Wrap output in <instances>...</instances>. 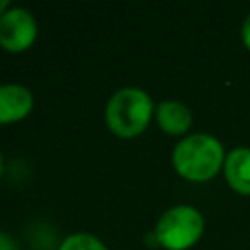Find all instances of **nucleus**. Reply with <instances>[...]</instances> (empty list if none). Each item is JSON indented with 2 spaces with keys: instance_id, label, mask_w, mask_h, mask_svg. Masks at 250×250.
<instances>
[{
  "instance_id": "nucleus-10",
  "label": "nucleus",
  "mask_w": 250,
  "mask_h": 250,
  "mask_svg": "<svg viewBox=\"0 0 250 250\" xmlns=\"http://www.w3.org/2000/svg\"><path fill=\"white\" fill-rule=\"evenodd\" d=\"M0 250H16V242L8 232H0Z\"/></svg>"
},
{
  "instance_id": "nucleus-1",
  "label": "nucleus",
  "mask_w": 250,
  "mask_h": 250,
  "mask_svg": "<svg viewBox=\"0 0 250 250\" xmlns=\"http://www.w3.org/2000/svg\"><path fill=\"white\" fill-rule=\"evenodd\" d=\"M227 152L221 141L209 133H193L178 141L172 150V166L188 182H209L223 172Z\"/></svg>"
},
{
  "instance_id": "nucleus-5",
  "label": "nucleus",
  "mask_w": 250,
  "mask_h": 250,
  "mask_svg": "<svg viewBox=\"0 0 250 250\" xmlns=\"http://www.w3.org/2000/svg\"><path fill=\"white\" fill-rule=\"evenodd\" d=\"M33 109V94L21 84H0V125L21 121Z\"/></svg>"
},
{
  "instance_id": "nucleus-7",
  "label": "nucleus",
  "mask_w": 250,
  "mask_h": 250,
  "mask_svg": "<svg viewBox=\"0 0 250 250\" xmlns=\"http://www.w3.org/2000/svg\"><path fill=\"white\" fill-rule=\"evenodd\" d=\"M154 115H156L158 127L168 135L188 133V129L191 127V121H193L189 107L182 102H176V100L160 102L154 109Z\"/></svg>"
},
{
  "instance_id": "nucleus-8",
  "label": "nucleus",
  "mask_w": 250,
  "mask_h": 250,
  "mask_svg": "<svg viewBox=\"0 0 250 250\" xmlns=\"http://www.w3.org/2000/svg\"><path fill=\"white\" fill-rule=\"evenodd\" d=\"M59 250H107V246L88 232H74L62 240Z\"/></svg>"
},
{
  "instance_id": "nucleus-2",
  "label": "nucleus",
  "mask_w": 250,
  "mask_h": 250,
  "mask_svg": "<svg viewBox=\"0 0 250 250\" xmlns=\"http://www.w3.org/2000/svg\"><path fill=\"white\" fill-rule=\"evenodd\" d=\"M152 98L141 88H121L117 90L105 105V125L109 131L121 139H133L141 135L152 115H154Z\"/></svg>"
},
{
  "instance_id": "nucleus-9",
  "label": "nucleus",
  "mask_w": 250,
  "mask_h": 250,
  "mask_svg": "<svg viewBox=\"0 0 250 250\" xmlns=\"http://www.w3.org/2000/svg\"><path fill=\"white\" fill-rule=\"evenodd\" d=\"M240 37H242V43H244V47L250 51V12H248V16H246V18H244V21H242Z\"/></svg>"
},
{
  "instance_id": "nucleus-11",
  "label": "nucleus",
  "mask_w": 250,
  "mask_h": 250,
  "mask_svg": "<svg viewBox=\"0 0 250 250\" xmlns=\"http://www.w3.org/2000/svg\"><path fill=\"white\" fill-rule=\"evenodd\" d=\"M8 8H10V2H8V0H0V18L4 16V12H6Z\"/></svg>"
},
{
  "instance_id": "nucleus-4",
  "label": "nucleus",
  "mask_w": 250,
  "mask_h": 250,
  "mask_svg": "<svg viewBox=\"0 0 250 250\" xmlns=\"http://www.w3.org/2000/svg\"><path fill=\"white\" fill-rule=\"evenodd\" d=\"M37 37V21L25 8L10 6L0 18V47L10 53L27 51Z\"/></svg>"
},
{
  "instance_id": "nucleus-6",
  "label": "nucleus",
  "mask_w": 250,
  "mask_h": 250,
  "mask_svg": "<svg viewBox=\"0 0 250 250\" xmlns=\"http://www.w3.org/2000/svg\"><path fill=\"white\" fill-rule=\"evenodd\" d=\"M223 176L229 188L240 195H250V148L236 146L227 152Z\"/></svg>"
},
{
  "instance_id": "nucleus-12",
  "label": "nucleus",
  "mask_w": 250,
  "mask_h": 250,
  "mask_svg": "<svg viewBox=\"0 0 250 250\" xmlns=\"http://www.w3.org/2000/svg\"><path fill=\"white\" fill-rule=\"evenodd\" d=\"M2 172H4V162H2V154H0V176H2Z\"/></svg>"
},
{
  "instance_id": "nucleus-3",
  "label": "nucleus",
  "mask_w": 250,
  "mask_h": 250,
  "mask_svg": "<svg viewBox=\"0 0 250 250\" xmlns=\"http://www.w3.org/2000/svg\"><path fill=\"white\" fill-rule=\"evenodd\" d=\"M205 221L199 209L193 205H174L164 211L154 227L158 246L164 250H188L203 234Z\"/></svg>"
}]
</instances>
